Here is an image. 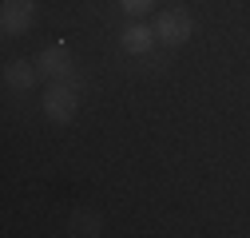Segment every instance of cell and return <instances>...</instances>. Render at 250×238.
Segmentation results:
<instances>
[{
    "label": "cell",
    "mask_w": 250,
    "mask_h": 238,
    "mask_svg": "<svg viewBox=\"0 0 250 238\" xmlns=\"http://www.w3.org/2000/svg\"><path fill=\"white\" fill-rule=\"evenodd\" d=\"M155 40H159V36H155L147 24H127V28L119 32V48H123V52H131V56H147Z\"/></svg>",
    "instance_id": "5"
},
{
    "label": "cell",
    "mask_w": 250,
    "mask_h": 238,
    "mask_svg": "<svg viewBox=\"0 0 250 238\" xmlns=\"http://www.w3.org/2000/svg\"><path fill=\"white\" fill-rule=\"evenodd\" d=\"M32 20H36L32 0H4L0 4V28H4V36H24L32 28Z\"/></svg>",
    "instance_id": "3"
},
{
    "label": "cell",
    "mask_w": 250,
    "mask_h": 238,
    "mask_svg": "<svg viewBox=\"0 0 250 238\" xmlns=\"http://www.w3.org/2000/svg\"><path fill=\"white\" fill-rule=\"evenodd\" d=\"M155 36H159L163 44H187L191 40V16H187L183 8H163L159 16H155Z\"/></svg>",
    "instance_id": "2"
},
{
    "label": "cell",
    "mask_w": 250,
    "mask_h": 238,
    "mask_svg": "<svg viewBox=\"0 0 250 238\" xmlns=\"http://www.w3.org/2000/svg\"><path fill=\"white\" fill-rule=\"evenodd\" d=\"M36 64H28V60H12V64L4 68V83L12 87V92H28V87L36 83Z\"/></svg>",
    "instance_id": "6"
},
{
    "label": "cell",
    "mask_w": 250,
    "mask_h": 238,
    "mask_svg": "<svg viewBox=\"0 0 250 238\" xmlns=\"http://www.w3.org/2000/svg\"><path fill=\"white\" fill-rule=\"evenodd\" d=\"M76 87L72 83H60V79H52V87L44 92V115L52 119V123H72L76 119Z\"/></svg>",
    "instance_id": "1"
},
{
    "label": "cell",
    "mask_w": 250,
    "mask_h": 238,
    "mask_svg": "<svg viewBox=\"0 0 250 238\" xmlns=\"http://www.w3.org/2000/svg\"><path fill=\"white\" fill-rule=\"evenodd\" d=\"M119 8L127 12V16H143V12L155 8V0H119Z\"/></svg>",
    "instance_id": "7"
},
{
    "label": "cell",
    "mask_w": 250,
    "mask_h": 238,
    "mask_svg": "<svg viewBox=\"0 0 250 238\" xmlns=\"http://www.w3.org/2000/svg\"><path fill=\"white\" fill-rule=\"evenodd\" d=\"M36 68H40L44 76H52V79H64V76L72 72V52H68V44L44 48V52L36 56Z\"/></svg>",
    "instance_id": "4"
}]
</instances>
